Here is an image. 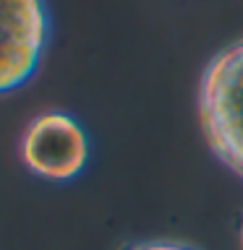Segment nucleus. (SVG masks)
I'll return each mask as SVG.
<instances>
[{
  "label": "nucleus",
  "instance_id": "nucleus-5",
  "mask_svg": "<svg viewBox=\"0 0 243 250\" xmlns=\"http://www.w3.org/2000/svg\"><path fill=\"white\" fill-rule=\"evenodd\" d=\"M241 250H243V222H241Z\"/></svg>",
  "mask_w": 243,
  "mask_h": 250
},
{
  "label": "nucleus",
  "instance_id": "nucleus-3",
  "mask_svg": "<svg viewBox=\"0 0 243 250\" xmlns=\"http://www.w3.org/2000/svg\"><path fill=\"white\" fill-rule=\"evenodd\" d=\"M3 11V76L5 94L34 76L50 37V16L45 0H0Z\"/></svg>",
  "mask_w": 243,
  "mask_h": 250
},
{
  "label": "nucleus",
  "instance_id": "nucleus-2",
  "mask_svg": "<svg viewBox=\"0 0 243 250\" xmlns=\"http://www.w3.org/2000/svg\"><path fill=\"white\" fill-rule=\"evenodd\" d=\"M19 151L31 175L50 183H68L81 175L89 162V136L73 115L50 109L29 120Z\"/></svg>",
  "mask_w": 243,
  "mask_h": 250
},
{
  "label": "nucleus",
  "instance_id": "nucleus-4",
  "mask_svg": "<svg viewBox=\"0 0 243 250\" xmlns=\"http://www.w3.org/2000/svg\"><path fill=\"white\" fill-rule=\"evenodd\" d=\"M128 250H196V248L178 240H149V242H136Z\"/></svg>",
  "mask_w": 243,
  "mask_h": 250
},
{
  "label": "nucleus",
  "instance_id": "nucleus-1",
  "mask_svg": "<svg viewBox=\"0 0 243 250\" xmlns=\"http://www.w3.org/2000/svg\"><path fill=\"white\" fill-rule=\"evenodd\" d=\"M196 107L212 154L243 180V37L204 65Z\"/></svg>",
  "mask_w": 243,
  "mask_h": 250
}]
</instances>
